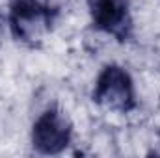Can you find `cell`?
<instances>
[{
    "mask_svg": "<svg viewBox=\"0 0 160 158\" xmlns=\"http://www.w3.org/2000/svg\"><path fill=\"white\" fill-rule=\"evenodd\" d=\"M93 102L118 114H128L136 108V93L130 75L119 65H106L93 89Z\"/></svg>",
    "mask_w": 160,
    "mask_h": 158,
    "instance_id": "6da1fadb",
    "label": "cell"
},
{
    "mask_svg": "<svg viewBox=\"0 0 160 158\" xmlns=\"http://www.w3.org/2000/svg\"><path fill=\"white\" fill-rule=\"evenodd\" d=\"M71 136L73 125L69 117L58 108H48L34 123L32 145L41 155H58L67 149Z\"/></svg>",
    "mask_w": 160,
    "mask_h": 158,
    "instance_id": "7a4b0ae2",
    "label": "cell"
},
{
    "mask_svg": "<svg viewBox=\"0 0 160 158\" xmlns=\"http://www.w3.org/2000/svg\"><path fill=\"white\" fill-rule=\"evenodd\" d=\"M91 22L97 30L128 41L132 36V15L128 0H88Z\"/></svg>",
    "mask_w": 160,
    "mask_h": 158,
    "instance_id": "3957f363",
    "label": "cell"
},
{
    "mask_svg": "<svg viewBox=\"0 0 160 158\" xmlns=\"http://www.w3.org/2000/svg\"><path fill=\"white\" fill-rule=\"evenodd\" d=\"M54 21V9H9V26L19 41L36 47L43 41Z\"/></svg>",
    "mask_w": 160,
    "mask_h": 158,
    "instance_id": "277c9868",
    "label": "cell"
},
{
    "mask_svg": "<svg viewBox=\"0 0 160 158\" xmlns=\"http://www.w3.org/2000/svg\"><path fill=\"white\" fill-rule=\"evenodd\" d=\"M50 7L48 0H9V9H45Z\"/></svg>",
    "mask_w": 160,
    "mask_h": 158,
    "instance_id": "5b68a950",
    "label": "cell"
},
{
    "mask_svg": "<svg viewBox=\"0 0 160 158\" xmlns=\"http://www.w3.org/2000/svg\"><path fill=\"white\" fill-rule=\"evenodd\" d=\"M2 34H4V22L0 19V45H2Z\"/></svg>",
    "mask_w": 160,
    "mask_h": 158,
    "instance_id": "8992f818",
    "label": "cell"
}]
</instances>
